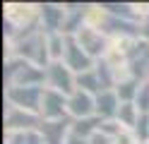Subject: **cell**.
I'll use <instances>...</instances> for the list:
<instances>
[{
	"instance_id": "obj_1",
	"label": "cell",
	"mask_w": 149,
	"mask_h": 144,
	"mask_svg": "<svg viewBox=\"0 0 149 144\" xmlns=\"http://www.w3.org/2000/svg\"><path fill=\"white\" fill-rule=\"evenodd\" d=\"M43 91L41 86H7L5 99L10 101L12 108H22L29 113H41V101H43Z\"/></svg>"
},
{
	"instance_id": "obj_2",
	"label": "cell",
	"mask_w": 149,
	"mask_h": 144,
	"mask_svg": "<svg viewBox=\"0 0 149 144\" xmlns=\"http://www.w3.org/2000/svg\"><path fill=\"white\" fill-rule=\"evenodd\" d=\"M46 79H48V84H51V89H55V91H60V94H65V96H72L74 91V74H72V70L68 65H63V60L60 63H48V67H46Z\"/></svg>"
},
{
	"instance_id": "obj_3",
	"label": "cell",
	"mask_w": 149,
	"mask_h": 144,
	"mask_svg": "<svg viewBox=\"0 0 149 144\" xmlns=\"http://www.w3.org/2000/svg\"><path fill=\"white\" fill-rule=\"evenodd\" d=\"M43 125V118L36 113H29V111H22V108H7V115H5V127L7 132H31V130H39Z\"/></svg>"
},
{
	"instance_id": "obj_4",
	"label": "cell",
	"mask_w": 149,
	"mask_h": 144,
	"mask_svg": "<svg viewBox=\"0 0 149 144\" xmlns=\"http://www.w3.org/2000/svg\"><path fill=\"white\" fill-rule=\"evenodd\" d=\"M65 65L70 67L72 72H89L91 65H94V58H89L84 53V48L77 43V38L74 36H65Z\"/></svg>"
},
{
	"instance_id": "obj_5",
	"label": "cell",
	"mask_w": 149,
	"mask_h": 144,
	"mask_svg": "<svg viewBox=\"0 0 149 144\" xmlns=\"http://www.w3.org/2000/svg\"><path fill=\"white\" fill-rule=\"evenodd\" d=\"M65 115H68V96L55 89H46L43 101H41V118L43 120H63Z\"/></svg>"
},
{
	"instance_id": "obj_6",
	"label": "cell",
	"mask_w": 149,
	"mask_h": 144,
	"mask_svg": "<svg viewBox=\"0 0 149 144\" xmlns=\"http://www.w3.org/2000/svg\"><path fill=\"white\" fill-rule=\"evenodd\" d=\"M39 15H41V26L46 34H60L63 31V24L68 19V12H65V5H53V3H43L39 7Z\"/></svg>"
},
{
	"instance_id": "obj_7",
	"label": "cell",
	"mask_w": 149,
	"mask_h": 144,
	"mask_svg": "<svg viewBox=\"0 0 149 144\" xmlns=\"http://www.w3.org/2000/svg\"><path fill=\"white\" fill-rule=\"evenodd\" d=\"M96 113V96H91L87 91H74L72 96H68V115H72L74 120L82 118H91Z\"/></svg>"
},
{
	"instance_id": "obj_8",
	"label": "cell",
	"mask_w": 149,
	"mask_h": 144,
	"mask_svg": "<svg viewBox=\"0 0 149 144\" xmlns=\"http://www.w3.org/2000/svg\"><path fill=\"white\" fill-rule=\"evenodd\" d=\"M77 38V43L84 48V53L89 55V58H99V55H104L106 53V38H104V34L99 31V29H94V26H82V31L74 36Z\"/></svg>"
},
{
	"instance_id": "obj_9",
	"label": "cell",
	"mask_w": 149,
	"mask_h": 144,
	"mask_svg": "<svg viewBox=\"0 0 149 144\" xmlns=\"http://www.w3.org/2000/svg\"><path fill=\"white\" fill-rule=\"evenodd\" d=\"M39 132H41L46 144H65L68 137H70L68 132H72V122L68 118H63V120H43Z\"/></svg>"
},
{
	"instance_id": "obj_10",
	"label": "cell",
	"mask_w": 149,
	"mask_h": 144,
	"mask_svg": "<svg viewBox=\"0 0 149 144\" xmlns=\"http://www.w3.org/2000/svg\"><path fill=\"white\" fill-rule=\"evenodd\" d=\"M101 31L104 34H120V36H139L142 34V24H135L132 19H120L113 15H106L101 22Z\"/></svg>"
},
{
	"instance_id": "obj_11",
	"label": "cell",
	"mask_w": 149,
	"mask_h": 144,
	"mask_svg": "<svg viewBox=\"0 0 149 144\" xmlns=\"http://www.w3.org/2000/svg\"><path fill=\"white\" fill-rule=\"evenodd\" d=\"M120 111V99H118V94L111 89V91H101L96 96V115L101 120H111V118H116Z\"/></svg>"
},
{
	"instance_id": "obj_12",
	"label": "cell",
	"mask_w": 149,
	"mask_h": 144,
	"mask_svg": "<svg viewBox=\"0 0 149 144\" xmlns=\"http://www.w3.org/2000/svg\"><path fill=\"white\" fill-rule=\"evenodd\" d=\"M101 125H104V120H101L99 115L74 120V122H72V134H74V137H82V139H91V137L101 130Z\"/></svg>"
},
{
	"instance_id": "obj_13",
	"label": "cell",
	"mask_w": 149,
	"mask_h": 144,
	"mask_svg": "<svg viewBox=\"0 0 149 144\" xmlns=\"http://www.w3.org/2000/svg\"><path fill=\"white\" fill-rule=\"evenodd\" d=\"M74 84H77L79 91H87L91 96H99L101 91V82L96 77V70H89V72H82V74H74Z\"/></svg>"
},
{
	"instance_id": "obj_14",
	"label": "cell",
	"mask_w": 149,
	"mask_h": 144,
	"mask_svg": "<svg viewBox=\"0 0 149 144\" xmlns=\"http://www.w3.org/2000/svg\"><path fill=\"white\" fill-rule=\"evenodd\" d=\"M139 84L137 79H123V82H118V86H116V94H118V99H120V103H135V99H137V94H139Z\"/></svg>"
},
{
	"instance_id": "obj_15",
	"label": "cell",
	"mask_w": 149,
	"mask_h": 144,
	"mask_svg": "<svg viewBox=\"0 0 149 144\" xmlns=\"http://www.w3.org/2000/svg\"><path fill=\"white\" fill-rule=\"evenodd\" d=\"M139 113L137 111V106L135 103H120V111H118V115H116V120L123 125V127H127V130H135V125H137V120H139Z\"/></svg>"
},
{
	"instance_id": "obj_16",
	"label": "cell",
	"mask_w": 149,
	"mask_h": 144,
	"mask_svg": "<svg viewBox=\"0 0 149 144\" xmlns=\"http://www.w3.org/2000/svg\"><path fill=\"white\" fill-rule=\"evenodd\" d=\"M46 41H48L51 63H60V58H65V36L63 34H51Z\"/></svg>"
},
{
	"instance_id": "obj_17",
	"label": "cell",
	"mask_w": 149,
	"mask_h": 144,
	"mask_svg": "<svg viewBox=\"0 0 149 144\" xmlns=\"http://www.w3.org/2000/svg\"><path fill=\"white\" fill-rule=\"evenodd\" d=\"M94 70H96V77H99V82H101V89H104V91H111V86L116 84V79H113V65L99 63ZM116 86H118V84H116Z\"/></svg>"
},
{
	"instance_id": "obj_18",
	"label": "cell",
	"mask_w": 149,
	"mask_h": 144,
	"mask_svg": "<svg viewBox=\"0 0 149 144\" xmlns=\"http://www.w3.org/2000/svg\"><path fill=\"white\" fill-rule=\"evenodd\" d=\"M101 10H106L108 15L120 19H132V5L127 3H101Z\"/></svg>"
},
{
	"instance_id": "obj_19",
	"label": "cell",
	"mask_w": 149,
	"mask_h": 144,
	"mask_svg": "<svg viewBox=\"0 0 149 144\" xmlns=\"http://www.w3.org/2000/svg\"><path fill=\"white\" fill-rule=\"evenodd\" d=\"M132 134H135V139H137L139 144H147V142H149V115H139V120H137V125H135Z\"/></svg>"
},
{
	"instance_id": "obj_20",
	"label": "cell",
	"mask_w": 149,
	"mask_h": 144,
	"mask_svg": "<svg viewBox=\"0 0 149 144\" xmlns=\"http://www.w3.org/2000/svg\"><path fill=\"white\" fill-rule=\"evenodd\" d=\"M135 106L137 111L142 115H149V82H142V86H139V94L135 99Z\"/></svg>"
},
{
	"instance_id": "obj_21",
	"label": "cell",
	"mask_w": 149,
	"mask_h": 144,
	"mask_svg": "<svg viewBox=\"0 0 149 144\" xmlns=\"http://www.w3.org/2000/svg\"><path fill=\"white\" fill-rule=\"evenodd\" d=\"M101 134H106L108 139H118L120 134H123V125H120L118 120H104V125H101V130H99Z\"/></svg>"
},
{
	"instance_id": "obj_22",
	"label": "cell",
	"mask_w": 149,
	"mask_h": 144,
	"mask_svg": "<svg viewBox=\"0 0 149 144\" xmlns=\"http://www.w3.org/2000/svg\"><path fill=\"white\" fill-rule=\"evenodd\" d=\"M24 144H46V142L39 130H31V132H24Z\"/></svg>"
},
{
	"instance_id": "obj_23",
	"label": "cell",
	"mask_w": 149,
	"mask_h": 144,
	"mask_svg": "<svg viewBox=\"0 0 149 144\" xmlns=\"http://www.w3.org/2000/svg\"><path fill=\"white\" fill-rule=\"evenodd\" d=\"M89 144H111V139L106 137V134H101V132H96L94 137L89 139Z\"/></svg>"
},
{
	"instance_id": "obj_24",
	"label": "cell",
	"mask_w": 149,
	"mask_h": 144,
	"mask_svg": "<svg viewBox=\"0 0 149 144\" xmlns=\"http://www.w3.org/2000/svg\"><path fill=\"white\" fill-rule=\"evenodd\" d=\"M65 144H89V139H82V137H74V134L70 132V137H68V142Z\"/></svg>"
},
{
	"instance_id": "obj_25",
	"label": "cell",
	"mask_w": 149,
	"mask_h": 144,
	"mask_svg": "<svg viewBox=\"0 0 149 144\" xmlns=\"http://www.w3.org/2000/svg\"><path fill=\"white\" fill-rule=\"evenodd\" d=\"M139 36H142L144 41H149V17L144 19V24H142V34H139Z\"/></svg>"
},
{
	"instance_id": "obj_26",
	"label": "cell",
	"mask_w": 149,
	"mask_h": 144,
	"mask_svg": "<svg viewBox=\"0 0 149 144\" xmlns=\"http://www.w3.org/2000/svg\"><path fill=\"white\" fill-rule=\"evenodd\" d=\"M147 144H149V142H147Z\"/></svg>"
}]
</instances>
